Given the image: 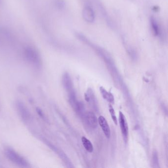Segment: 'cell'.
<instances>
[{"label": "cell", "instance_id": "6da1fadb", "mask_svg": "<svg viewBox=\"0 0 168 168\" xmlns=\"http://www.w3.org/2000/svg\"><path fill=\"white\" fill-rule=\"evenodd\" d=\"M5 154L7 158L12 163L22 168H30L31 165L26 159L13 148L7 147L5 148Z\"/></svg>", "mask_w": 168, "mask_h": 168}, {"label": "cell", "instance_id": "7a4b0ae2", "mask_svg": "<svg viewBox=\"0 0 168 168\" xmlns=\"http://www.w3.org/2000/svg\"><path fill=\"white\" fill-rule=\"evenodd\" d=\"M24 55L25 59L29 63L36 69H40L42 66V60L39 53L35 49L27 47L25 49Z\"/></svg>", "mask_w": 168, "mask_h": 168}, {"label": "cell", "instance_id": "3957f363", "mask_svg": "<svg viewBox=\"0 0 168 168\" xmlns=\"http://www.w3.org/2000/svg\"><path fill=\"white\" fill-rule=\"evenodd\" d=\"M15 106L20 119L24 123L29 122L31 119V114L26 105L21 101H17L15 104Z\"/></svg>", "mask_w": 168, "mask_h": 168}, {"label": "cell", "instance_id": "277c9868", "mask_svg": "<svg viewBox=\"0 0 168 168\" xmlns=\"http://www.w3.org/2000/svg\"><path fill=\"white\" fill-rule=\"evenodd\" d=\"M84 98L86 102L89 104L90 107L93 109L94 112L98 113L99 110L98 103L95 95L93 90L89 88L84 94Z\"/></svg>", "mask_w": 168, "mask_h": 168}, {"label": "cell", "instance_id": "5b68a950", "mask_svg": "<svg viewBox=\"0 0 168 168\" xmlns=\"http://www.w3.org/2000/svg\"><path fill=\"white\" fill-rule=\"evenodd\" d=\"M42 141H43V143H45L47 147H49L50 149H51L52 151L55 152V153H56L60 158L62 159V161L64 162L65 165H71V162H70L69 158H68L67 156L65 154L63 151H62L61 150L59 149L58 147H57L56 146L53 144L52 143H50L48 140H46L45 138H41Z\"/></svg>", "mask_w": 168, "mask_h": 168}, {"label": "cell", "instance_id": "8992f818", "mask_svg": "<svg viewBox=\"0 0 168 168\" xmlns=\"http://www.w3.org/2000/svg\"><path fill=\"white\" fill-rule=\"evenodd\" d=\"M119 122L120 127L122 135L125 144L127 143L129 135V128L126 119L122 112H119Z\"/></svg>", "mask_w": 168, "mask_h": 168}, {"label": "cell", "instance_id": "52a82bcc", "mask_svg": "<svg viewBox=\"0 0 168 168\" xmlns=\"http://www.w3.org/2000/svg\"><path fill=\"white\" fill-rule=\"evenodd\" d=\"M82 119L86 125L91 129H96L98 126V120L93 112H85Z\"/></svg>", "mask_w": 168, "mask_h": 168}, {"label": "cell", "instance_id": "ba28073f", "mask_svg": "<svg viewBox=\"0 0 168 168\" xmlns=\"http://www.w3.org/2000/svg\"><path fill=\"white\" fill-rule=\"evenodd\" d=\"M82 16L84 20L88 23H93L95 19L94 10L90 5H85L82 11Z\"/></svg>", "mask_w": 168, "mask_h": 168}, {"label": "cell", "instance_id": "9c48e42d", "mask_svg": "<svg viewBox=\"0 0 168 168\" xmlns=\"http://www.w3.org/2000/svg\"><path fill=\"white\" fill-rule=\"evenodd\" d=\"M62 81L64 88L67 91L68 93L74 91L73 87V83L69 73L67 72L64 73L62 75Z\"/></svg>", "mask_w": 168, "mask_h": 168}, {"label": "cell", "instance_id": "30bf717a", "mask_svg": "<svg viewBox=\"0 0 168 168\" xmlns=\"http://www.w3.org/2000/svg\"><path fill=\"white\" fill-rule=\"evenodd\" d=\"M98 123L102 129L103 132L105 136L108 138H109L111 136L110 129L109 124L106 121V119L103 116H100L98 119Z\"/></svg>", "mask_w": 168, "mask_h": 168}, {"label": "cell", "instance_id": "8fae6325", "mask_svg": "<svg viewBox=\"0 0 168 168\" xmlns=\"http://www.w3.org/2000/svg\"><path fill=\"white\" fill-rule=\"evenodd\" d=\"M100 91L103 98L106 100L109 104H113L114 103V98L112 93L108 92L105 88L102 86L100 87Z\"/></svg>", "mask_w": 168, "mask_h": 168}, {"label": "cell", "instance_id": "7c38bea8", "mask_svg": "<svg viewBox=\"0 0 168 168\" xmlns=\"http://www.w3.org/2000/svg\"><path fill=\"white\" fill-rule=\"evenodd\" d=\"M99 8L101 14H102L103 17L104 18V19L106 20V23L109 25V26L110 27H113V24L112 22V19H110L109 16L108 15V12H106V10H105L104 7L101 4L99 5Z\"/></svg>", "mask_w": 168, "mask_h": 168}, {"label": "cell", "instance_id": "4fadbf2b", "mask_svg": "<svg viewBox=\"0 0 168 168\" xmlns=\"http://www.w3.org/2000/svg\"><path fill=\"white\" fill-rule=\"evenodd\" d=\"M151 26L152 32L153 35L155 36H157L160 35V28L157 22L156 19L154 17H151Z\"/></svg>", "mask_w": 168, "mask_h": 168}, {"label": "cell", "instance_id": "5bb4252c", "mask_svg": "<svg viewBox=\"0 0 168 168\" xmlns=\"http://www.w3.org/2000/svg\"><path fill=\"white\" fill-rule=\"evenodd\" d=\"M81 141L85 149L89 153H92L94 151V147L90 140L85 137L81 138Z\"/></svg>", "mask_w": 168, "mask_h": 168}, {"label": "cell", "instance_id": "9a60e30c", "mask_svg": "<svg viewBox=\"0 0 168 168\" xmlns=\"http://www.w3.org/2000/svg\"><path fill=\"white\" fill-rule=\"evenodd\" d=\"M152 167L153 168H160L159 162L158 155L157 151H154L152 154Z\"/></svg>", "mask_w": 168, "mask_h": 168}, {"label": "cell", "instance_id": "2e32d148", "mask_svg": "<svg viewBox=\"0 0 168 168\" xmlns=\"http://www.w3.org/2000/svg\"><path fill=\"white\" fill-rule=\"evenodd\" d=\"M109 110L110 113V116L112 117V120H113V122L116 125H117V119L116 116V112L113 109V106H112L111 104H109Z\"/></svg>", "mask_w": 168, "mask_h": 168}, {"label": "cell", "instance_id": "e0dca14e", "mask_svg": "<svg viewBox=\"0 0 168 168\" xmlns=\"http://www.w3.org/2000/svg\"><path fill=\"white\" fill-rule=\"evenodd\" d=\"M127 52L132 59L133 60L136 59L137 56L136 51L134 49H132V47H128L127 48Z\"/></svg>", "mask_w": 168, "mask_h": 168}, {"label": "cell", "instance_id": "ac0fdd59", "mask_svg": "<svg viewBox=\"0 0 168 168\" xmlns=\"http://www.w3.org/2000/svg\"><path fill=\"white\" fill-rule=\"evenodd\" d=\"M36 112L38 113V114L40 116L42 117V119H43L45 120H46L45 114H44L43 111H42L40 109H39V108H37V109H36Z\"/></svg>", "mask_w": 168, "mask_h": 168}, {"label": "cell", "instance_id": "d6986e66", "mask_svg": "<svg viewBox=\"0 0 168 168\" xmlns=\"http://www.w3.org/2000/svg\"><path fill=\"white\" fill-rule=\"evenodd\" d=\"M57 4V5H58V7H59V8H63L64 7V3L62 1H59Z\"/></svg>", "mask_w": 168, "mask_h": 168}]
</instances>
